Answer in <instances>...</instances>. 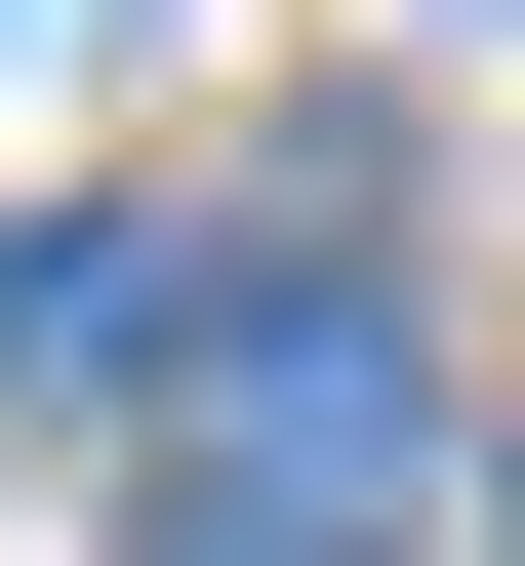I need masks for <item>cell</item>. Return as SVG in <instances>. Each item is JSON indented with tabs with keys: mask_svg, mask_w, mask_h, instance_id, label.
I'll return each mask as SVG.
<instances>
[{
	"mask_svg": "<svg viewBox=\"0 0 525 566\" xmlns=\"http://www.w3.org/2000/svg\"><path fill=\"white\" fill-rule=\"evenodd\" d=\"M444 485V365H405V283H243L162 365V566H364Z\"/></svg>",
	"mask_w": 525,
	"mask_h": 566,
	"instance_id": "cell-1",
	"label": "cell"
}]
</instances>
